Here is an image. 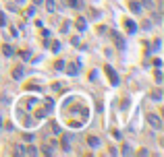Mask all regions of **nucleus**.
<instances>
[{
  "instance_id": "nucleus-17",
  "label": "nucleus",
  "mask_w": 164,
  "mask_h": 157,
  "mask_svg": "<svg viewBox=\"0 0 164 157\" xmlns=\"http://www.w3.org/2000/svg\"><path fill=\"white\" fill-rule=\"evenodd\" d=\"M0 25H7V17H4L2 13H0Z\"/></svg>"
},
{
  "instance_id": "nucleus-14",
  "label": "nucleus",
  "mask_w": 164,
  "mask_h": 157,
  "mask_svg": "<svg viewBox=\"0 0 164 157\" xmlns=\"http://www.w3.org/2000/svg\"><path fill=\"white\" fill-rule=\"evenodd\" d=\"M154 79H156V83H162V72H160V70H156V75H154Z\"/></svg>"
},
{
  "instance_id": "nucleus-16",
  "label": "nucleus",
  "mask_w": 164,
  "mask_h": 157,
  "mask_svg": "<svg viewBox=\"0 0 164 157\" xmlns=\"http://www.w3.org/2000/svg\"><path fill=\"white\" fill-rule=\"evenodd\" d=\"M62 68H64V62L58 60V62H56V70H62Z\"/></svg>"
},
{
  "instance_id": "nucleus-7",
  "label": "nucleus",
  "mask_w": 164,
  "mask_h": 157,
  "mask_svg": "<svg viewBox=\"0 0 164 157\" xmlns=\"http://www.w3.org/2000/svg\"><path fill=\"white\" fill-rule=\"evenodd\" d=\"M129 8H131V10H133L135 14L141 13V4H139V2H129Z\"/></svg>"
},
{
  "instance_id": "nucleus-15",
  "label": "nucleus",
  "mask_w": 164,
  "mask_h": 157,
  "mask_svg": "<svg viewBox=\"0 0 164 157\" xmlns=\"http://www.w3.org/2000/svg\"><path fill=\"white\" fill-rule=\"evenodd\" d=\"M60 50V43L58 41H52V52H58Z\"/></svg>"
},
{
  "instance_id": "nucleus-21",
  "label": "nucleus",
  "mask_w": 164,
  "mask_h": 157,
  "mask_svg": "<svg viewBox=\"0 0 164 157\" xmlns=\"http://www.w3.org/2000/svg\"><path fill=\"white\" fill-rule=\"evenodd\" d=\"M17 2H23V0H17Z\"/></svg>"
},
{
  "instance_id": "nucleus-4",
  "label": "nucleus",
  "mask_w": 164,
  "mask_h": 157,
  "mask_svg": "<svg viewBox=\"0 0 164 157\" xmlns=\"http://www.w3.org/2000/svg\"><path fill=\"white\" fill-rule=\"evenodd\" d=\"M38 155V149H35L33 145H27V147H21V155Z\"/></svg>"
},
{
  "instance_id": "nucleus-5",
  "label": "nucleus",
  "mask_w": 164,
  "mask_h": 157,
  "mask_svg": "<svg viewBox=\"0 0 164 157\" xmlns=\"http://www.w3.org/2000/svg\"><path fill=\"white\" fill-rule=\"evenodd\" d=\"M123 23H125V27H127V31H129V33H135L137 25H135V23H133V21H131V19H125Z\"/></svg>"
},
{
  "instance_id": "nucleus-11",
  "label": "nucleus",
  "mask_w": 164,
  "mask_h": 157,
  "mask_svg": "<svg viewBox=\"0 0 164 157\" xmlns=\"http://www.w3.org/2000/svg\"><path fill=\"white\" fill-rule=\"evenodd\" d=\"M75 25H77V29H79V31H83V29H85V19H81V17H79Z\"/></svg>"
},
{
  "instance_id": "nucleus-8",
  "label": "nucleus",
  "mask_w": 164,
  "mask_h": 157,
  "mask_svg": "<svg viewBox=\"0 0 164 157\" xmlns=\"http://www.w3.org/2000/svg\"><path fill=\"white\" fill-rule=\"evenodd\" d=\"M67 4H69V6H73V8H83L81 0H67Z\"/></svg>"
},
{
  "instance_id": "nucleus-1",
  "label": "nucleus",
  "mask_w": 164,
  "mask_h": 157,
  "mask_svg": "<svg viewBox=\"0 0 164 157\" xmlns=\"http://www.w3.org/2000/svg\"><path fill=\"white\" fill-rule=\"evenodd\" d=\"M148 124L154 130H160L162 128V118L158 116V114H154V112H148Z\"/></svg>"
},
{
  "instance_id": "nucleus-10",
  "label": "nucleus",
  "mask_w": 164,
  "mask_h": 157,
  "mask_svg": "<svg viewBox=\"0 0 164 157\" xmlns=\"http://www.w3.org/2000/svg\"><path fill=\"white\" fill-rule=\"evenodd\" d=\"M150 95H152V99H154V101H158V99H162V91H160V89H154Z\"/></svg>"
},
{
  "instance_id": "nucleus-19",
  "label": "nucleus",
  "mask_w": 164,
  "mask_h": 157,
  "mask_svg": "<svg viewBox=\"0 0 164 157\" xmlns=\"http://www.w3.org/2000/svg\"><path fill=\"white\" fill-rule=\"evenodd\" d=\"M141 4L144 6H152V0H141Z\"/></svg>"
},
{
  "instance_id": "nucleus-3",
  "label": "nucleus",
  "mask_w": 164,
  "mask_h": 157,
  "mask_svg": "<svg viewBox=\"0 0 164 157\" xmlns=\"http://www.w3.org/2000/svg\"><path fill=\"white\" fill-rule=\"evenodd\" d=\"M104 70H106V75H108L110 83H112V85H116V83H118V75L112 70V66H108V64H106V66H104Z\"/></svg>"
},
{
  "instance_id": "nucleus-6",
  "label": "nucleus",
  "mask_w": 164,
  "mask_h": 157,
  "mask_svg": "<svg viewBox=\"0 0 164 157\" xmlns=\"http://www.w3.org/2000/svg\"><path fill=\"white\" fill-rule=\"evenodd\" d=\"M21 76H23V66H21V64H17V66L13 68V79H17V81H19Z\"/></svg>"
},
{
  "instance_id": "nucleus-13",
  "label": "nucleus",
  "mask_w": 164,
  "mask_h": 157,
  "mask_svg": "<svg viewBox=\"0 0 164 157\" xmlns=\"http://www.w3.org/2000/svg\"><path fill=\"white\" fill-rule=\"evenodd\" d=\"M67 72H69V75H77V66H75V64H69Z\"/></svg>"
},
{
  "instance_id": "nucleus-2",
  "label": "nucleus",
  "mask_w": 164,
  "mask_h": 157,
  "mask_svg": "<svg viewBox=\"0 0 164 157\" xmlns=\"http://www.w3.org/2000/svg\"><path fill=\"white\" fill-rule=\"evenodd\" d=\"M112 41L116 43L118 50H125V39H123V35L118 33V31H112Z\"/></svg>"
},
{
  "instance_id": "nucleus-20",
  "label": "nucleus",
  "mask_w": 164,
  "mask_h": 157,
  "mask_svg": "<svg viewBox=\"0 0 164 157\" xmlns=\"http://www.w3.org/2000/svg\"><path fill=\"white\" fill-rule=\"evenodd\" d=\"M42 2H44V0H33V4H42Z\"/></svg>"
},
{
  "instance_id": "nucleus-12",
  "label": "nucleus",
  "mask_w": 164,
  "mask_h": 157,
  "mask_svg": "<svg viewBox=\"0 0 164 157\" xmlns=\"http://www.w3.org/2000/svg\"><path fill=\"white\" fill-rule=\"evenodd\" d=\"M87 143L91 145V147H100V141H98L96 137H89V138H87Z\"/></svg>"
},
{
  "instance_id": "nucleus-9",
  "label": "nucleus",
  "mask_w": 164,
  "mask_h": 157,
  "mask_svg": "<svg viewBox=\"0 0 164 157\" xmlns=\"http://www.w3.org/2000/svg\"><path fill=\"white\" fill-rule=\"evenodd\" d=\"M2 54H4V56H13V54H15V50L11 48L8 43H4V46H2Z\"/></svg>"
},
{
  "instance_id": "nucleus-18",
  "label": "nucleus",
  "mask_w": 164,
  "mask_h": 157,
  "mask_svg": "<svg viewBox=\"0 0 164 157\" xmlns=\"http://www.w3.org/2000/svg\"><path fill=\"white\" fill-rule=\"evenodd\" d=\"M48 8H50V10H54V8H56V4L52 2V0H48Z\"/></svg>"
}]
</instances>
